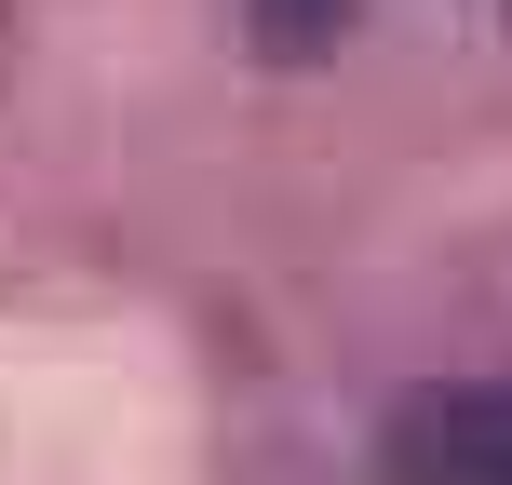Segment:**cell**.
<instances>
[{"label":"cell","instance_id":"obj_1","mask_svg":"<svg viewBox=\"0 0 512 485\" xmlns=\"http://www.w3.org/2000/svg\"><path fill=\"white\" fill-rule=\"evenodd\" d=\"M378 485H512V378H432L378 418Z\"/></svg>","mask_w":512,"mask_h":485},{"label":"cell","instance_id":"obj_2","mask_svg":"<svg viewBox=\"0 0 512 485\" xmlns=\"http://www.w3.org/2000/svg\"><path fill=\"white\" fill-rule=\"evenodd\" d=\"M243 14H256V54L310 68V54H337V41H351V14H364V0H243Z\"/></svg>","mask_w":512,"mask_h":485}]
</instances>
